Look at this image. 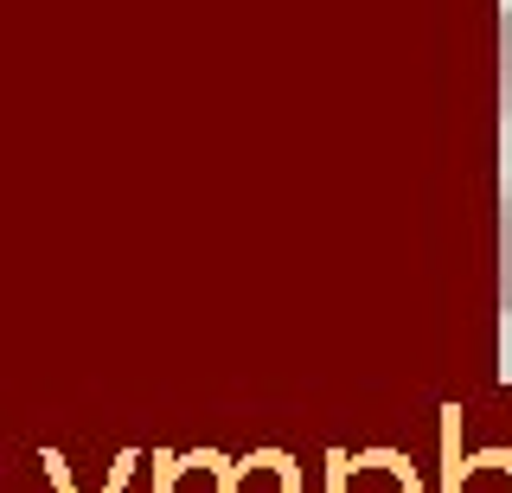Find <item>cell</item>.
Returning a JSON list of instances; mask_svg holds the SVG:
<instances>
[{"label": "cell", "mask_w": 512, "mask_h": 493, "mask_svg": "<svg viewBox=\"0 0 512 493\" xmlns=\"http://www.w3.org/2000/svg\"><path fill=\"white\" fill-rule=\"evenodd\" d=\"M340 493H416V481L404 474L397 455H365V461H346Z\"/></svg>", "instance_id": "2"}, {"label": "cell", "mask_w": 512, "mask_h": 493, "mask_svg": "<svg viewBox=\"0 0 512 493\" xmlns=\"http://www.w3.org/2000/svg\"><path fill=\"white\" fill-rule=\"evenodd\" d=\"M500 308L512 314V13L500 20Z\"/></svg>", "instance_id": "1"}]
</instances>
